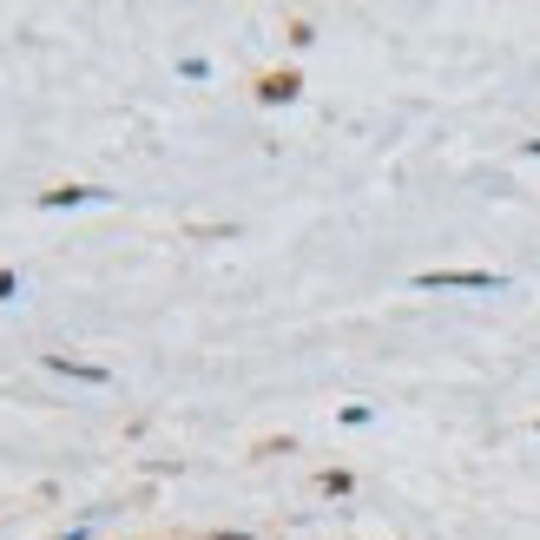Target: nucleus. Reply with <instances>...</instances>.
<instances>
[{
  "mask_svg": "<svg viewBox=\"0 0 540 540\" xmlns=\"http://www.w3.org/2000/svg\"><path fill=\"white\" fill-rule=\"evenodd\" d=\"M297 93H303L297 73H264V80H257V99H264V106H290Z\"/></svg>",
  "mask_w": 540,
  "mask_h": 540,
  "instance_id": "2",
  "label": "nucleus"
},
{
  "mask_svg": "<svg viewBox=\"0 0 540 540\" xmlns=\"http://www.w3.org/2000/svg\"><path fill=\"white\" fill-rule=\"evenodd\" d=\"M14 290H20V277H14V270H0V303L14 297Z\"/></svg>",
  "mask_w": 540,
  "mask_h": 540,
  "instance_id": "6",
  "label": "nucleus"
},
{
  "mask_svg": "<svg viewBox=\"0 0 540 540\" xmlns=\"http://www.w3.org/2000/svg\"><path fill=\"white\" fill-rule=\"evenodd\" d=\"M415 284L422 290H501L508 277H501V270H422Z\"/></svg>",
  "mask_w": 540,
  "mask_h": 540,
  "instance_id": "1",
  "label": "nucleus"
},
{
  "mask_svg": "<svg viewBox=\"0 0 540 540\" xmlns=\"http://www.w3.org/2000/svg\"><path fill=\"white\" fill-rule=\"evenodd\" d=\"M47 369H53V376H73V382H112V369H99V363H73V356H47Z\"/></svg>",
  "mask_w": 540,
  "mask_h": 540,
  "instance_id": "4",
  "label": "nucleus"
},
{
  "mask_svg": "<svg viewBox=\"0 0 540 540\" xmlns=\"http://www.w3.org/2000/svg\"><path fill=\"white\" fill-rule=\"evenodd\" d=\"M317 488H323V494H350V488H356V475H343V468H323Z\"/></svg>",
  "mask_w": 540,
  "mask_h": 540,
  "instance_id": "5",
  "label": "nucleus"
},
{
  "mask_svg": "<svg viewBox=\"0 0 540 540\" xmlns=\"http://www.w3.org/2000/svg\"><path fill=\"white\" fill-rule=\"evenodd\" d=\"M93 198H106V191H93V185H60V191H40V205H47V211H66V205H93Z\"/></svg>",
  "mask_w": 540,
  "mask_h": 540,
  "instance_id": "3",
  "label": "nucleus"
},
{
  "mask_svg": "<svg viewBox=\"0 0 540 540\" xmlns=\"http://www.w3.org/2000/svg\"><path fill=\"white\" fill-rule=\"evenodd\" d=\"M534 429H540V422H534Z\"/></svg>",
  "mask_w": 540,
  "mask_h": 540,
  "instance_id": "7",
  "label": "nucleus"
}]
</instances>
